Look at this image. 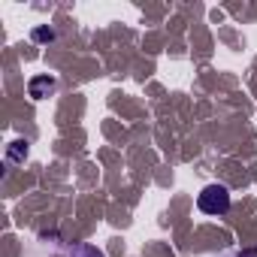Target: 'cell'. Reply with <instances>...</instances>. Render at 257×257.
<instances>
[{"label":"cell","mask_w":257,"mask_h":257,"mask_svg":"<svg viewBox=\"0 0 257 257\" xmlns=\"http://www.w3.org/2000/svg\"><path fill=\"white\" fill-rule=\"evenodd\" d=\"M197 209L203 215H212V218H221L230 212V191L224 185H206L197 197Z\"/></svg>","instance_id":"1"},{"label":"cell","mask_w":257,"mask_h":257,"mask_svg":"<svg viewBox=\"0 0 257 257\" xmlns=\"http://www.w3.org/2000/svg\"><path fill=\"white\" fill-rule=\"evenodd\" d=\"M31 97H37V100H43V97H49L52 91H55V79L52 76H37V79H31Z\"/></svg>","instance_id":"2"},{"label":"cell","mask_w":257,"mask_h":257,"mask_svg":"<svg viewBox=\"0 0 257 257\" xmlns=\"http://www.w3.org/2000/svg\"><path fill=\"white\" fill-rule=\"evenodd\" d=\"M34 40H37V43H52V40H55V31H52V28H37V31H34Z\"/></svg>","instance_id":"3"}]
</instances>
